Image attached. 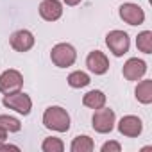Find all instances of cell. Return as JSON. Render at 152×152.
Here are the masks:
<instances>
[{
	"mask_svg": "<svg viewBox=\"0 0 152 152\" xmlns=\"http://www.w3.org/2000/svg\"><path fill=\"white\" fill-rule=\"evenodd\" d=\"M124 77L127 79V81H138V79H141L143 75H145V72H147V64H145V61H141V59H138V57H131L125 64H124Z\"/></svg>",
	"mask_w": 152,
	"mask_h": 152,
	"instance_id": "cell-10",
	"label": "cell"
},
{
	"mask_svg": "<svg viewBox=\"0 0 152 152\" xmlns=\"http://www.w3.org/2000/svg\"><path fill=\"white\" fill-rule=\"evenodd\" d=\"M106 45L109 47V50H111L116 57H122L124 54L129 52L131 39H129L127 32H124V31H111V32L106 36Z\"/></svg>",
	"mask_w": 152,
	"mask_h": 152,
	"instance_id": "cell-3",
	"label": "cell"
},
{
	"mask_svg": "<svg viewBox=\"0 0 152 152\" xmlns=\"http://www.w3.org/2000/svg\"><path fill=\"white\" fill-rule=\"evenodd\" d=\"M0 150H18V147H15V145H0Z\"/></svg>",
	"mask_w": 152,
	"mask_h": 152,
	"instance_id": "cell-21",
	"label": "cell"
},
{
	"mask_svg": "<svg viewBox=\"0 0 152 152\" xmlns=\"http://www.w3.org/2000/svg\"><path fill=\"white\" fill-rule=\"evenodd\" d=\"M120 18L129 25H141L145 22V13L138 4H124L120 6Z\"/></svg>",
	"mask_w": 152,
	"mask_h": 152,
	"instance_id": "cell-7",
	"label": "cell"
},
{
	"mask_svg": "<svg viewBox=\"0 0 152 152\" xmlns=\"http://www.w3.org/2000/svg\"><path fill=\"white\" fill-rule=\"evenodd\" d=\"M134 93H136V99H138L141 104H150V102H152V81H150V79L141 81V83L136 86Z\"/></svg>",
	"mask_w": 152,
	"mask_h": 152,
	"instance_id": "cell-14",
	"label": "cell"
},
{
	"mask_svg": "<svg viewBox=\"0 0 152 152\" xmlns=\"http://www.w3.org/2000/svg\"><path fill=\"white\" fill-rule=\"evenodd\" d=\"M22 86H23V77L18 70H6L0 75V91L4 95L16 93L22 90Z\"/></svg>",
	"mask_w": 152,
	"mask_h": 152,
	"instance_id": "cell-5",
	"label": "cell"
},
{
	"mask_svg": "<svg viewBox=\"0 0 152 152\" xmlns=\"http://www.w3.org/2000/svg\"><path fill=\"white\" fill-rule=\"evenodd\" d=\"M91 122H93L91 125H93V129H95L97 132L107 134V132H111L113 127H115V111H113V109H104V107H100V109L95 111Z\"/></svg>",
	"mask_w": 152,
	"mask_h": 152,
	"instance_id": "cell-6",
	"label": "cell"
},
{
	"mask_svg": "<svg viewBox=\"0 0 152 152\" xmlns=\"http://www.w3.org/2000/svg\"><path fill=\"white\" fill-rule=\"evenodd\" d=\"M39 15L47 22H56L63 15V6L59 0H43L39 4Z\"/></svg>",
	"mask_w": 152,
	"mask_h": 152,
	"instance_id": "cell-11",
	"label": "cell"
},
{
	"mask_svg": "<svg viewBox=\"0 0 152 152\" xmlns=\"http://www.w3.org/2000/svg\"><path fill=\"white\" fill-rule=\"evenodd\" d=\"M83 104L90 109H100L106 106V95L100 90H91L83 97Z\"/></svg>",
	"mask_w": 152,
	"mask_h": 152,
	"instance_id": "cell-13",
	"label": "cell"
},
{
	"mask_svg": "<svg viewBox=\"0 0 152 152\" xmlns=\"http://www.w3.org/2000/svg\"><path fill=\"white\" fill-rule=\"evenodd\" d=\"M91 81H90V75L88 73H84V72H72L70 75H68V84L72 86V88H84V86H88Z\"/></svg>",
	"mask_w": 152,
	"mask_h": 152,
	"instance_id": "cell-17",
	"label": "cell"
},
{
	"mask_svg": "<svg viewBox=\"0 0 152 152\" xmlns=\"http://www.w3.org/2000/svg\"><path fill=\"white\" fill-rule=\"evenodd\" d=\"M86 66L90 68V72H93L95 75H104L109 70V59L106 57L104 52L100 50H93L88 54L86 57Z\"/></svg>",
	"mask_w": 152,
	"mask_h": 152,
	"instance_id": "cell-8",
	"label": "cell"
},
{
	"mask_svg": "<svg viewBox=\"0 0 152 152\" xmlns=\"http://www.w3.org/2000/svg\"><path fill=\"white\" fill-rule=\"evenodd\" d=\"M63 2L66 6H77V4H81V0H63Z\"/></svg>",
	"mask_w": 152,
	"mask_h": 152,
	"instance_id": "cell-23",
	"label": "cell"
},
{
	"mask_svg": "<svg viewBox=\"0 0 152 152\" xmlns=\"http://www.w3.org/2000/svg\"><path fill=\"white\" fill-rule=\"evenodd\" d=\"M43 124L47 129H52L57 132H66L70 129V115L66 113V109H63L59 106H52V107L45 109Z\"/></svg>",
	"mask_w": 152,
	"mask_h": 152,
	"instance_id": "cell-1",
	"label": "cell"
},
{
	"mask_svg": "<svg viewBox=\"0 0 152 152\" xmlns=\"http://www.w3.org/2000/svg\"><path fill=\"white\" fill-rule=\"evenodd\" d=\"M6 140H7V132H6L4 129H0V145H2Z\"/></svg>",
	"mask_w": 152,
	"mask_h": 152,
	"instance_id": "cell-22",
	"label": "cell"
},
{
	"mask_svg": "<svg viewBox=\"0 0 152 152\" xmlns=\"http://www.w3.org/2000/svg\"><path fill=\"white\" fill-rule=\"evenodd\" d=\"M72 152H91L95 148V143L90 136L83 134V136H75L72 141Z\"/></svg>",
	"mask_w": 152,
	"mask_h": 152,
	"instance_id": "cell-15",
	"label": "cell"
},
{
	"mask_svg": "<svg viewBox=\"0 0 152 152\" xmlns=\"http://www.w3.org/2000/svg\"><path fill=\"white\" fill-rule=\"evenodd\" d=\"M120 150H122V147L118 141H107L102 145V152H120Z\"/></svg>",
	"mask_w": 152,
	"mask_h": 152,
	"instance_id": "cell-20",
	"label": "cell"
},
{
	"mask_svg": "<svg viewBox=\"0 0 152 152\" xmlns=\"http://www.w3.org/2000/svg\"><path fill=\"white\" fill-rule=\"evenodd\" d=\"M41 148H43V152H63L64 150V143L59 138H45Z\"/></svg>",
	"mask_w": 152,
	"mask_h": 152,
	"instance_id": "cell-19",
	"label": "cell"
},
{
	"mask_svg": "<svg viewBox=\"0 0 152 152\" xmlns=\"http://www.w3.org/2000/svg\"><path fill=\"white\" fill-rule=\"evenodd\" d=\"M0 129H4L6 132H18L22 129V124L18 118L9 116V115H0Z\"/></svg>",
	"mask_w": 152,
	"mask_h": 152,
	"instance_id": "cell-18",
	"label": "cell"
},
{
	"mask_svg": "<svg viewBox=\"0 0 152 152\" xmlns=\"http://www.w3.org/2000/svg\"><path fill=\"white\" fill-rule=\"evenodd\" d=\"M11 47L16 50V52H27L34 47V36L32 32L22 29V31H16L13 36H11Z\"/></svg>",
	"mask_w": 152,
	"mask_h": 152,
	"instance_id": "cell-12",
	"label": "cell"
},
{
	"mask_svg": "<svg viewBox=\"0 0 152 152\" xmlns=\"http://www.w3.org/2000/svg\"><path fill=\"white\" fill-rule=\"evenodd\" d=\"M118 131H120V134H124V136H127V138H136V136L141 134L143 124H141V120H140L138 116L127 115V116H124V118L118 122Z\"/></svg>",
	"mask_w": 152,
	"mask_h": 152,
	"instance_id": "cell-9",
	"label": "cell"
},
{
	"mask_svg": "<svg viewBox=\"0 0 152 152\" xmlns=\"http://www.w3.org/2000/svg\"><path fill=\"white\" fill-rule=\"evenodd\" d=\"M4 106L9 107V109H15L16 113L20 115H29L31 109H32V100L29 95L22 93V91H16V93H9L4 97Z\"/></svg>",
	"mask_w": 152,
	"mask_h": 152,
	"instance_id": "cell-4",
	"label": "cell"
},
{
	"mask_svg": "<svg viewBox=\"0 0 152 152\" xmlns=\"http://www.w3.org/2000/svg\"><path fill=\"white\" fill-rule=\"evenodd\" d=\"M136 47L143 54H152V32L150 31L140 32L138 38H136Z\"/></svg>",
	"mask_w": 152,
	"mask_h": 152,
	"instance_id": "cell-16",
	"label": "cell"
},
{
	"mask_svg": "<svg viewBox=\"0 0 152 152\" xmlns=\"http://www.w3.org/2000/svg\"><path fill=\"white\" fill-rule=\"evenodd\" d=\"M50 59L56 66L59 68H68L75 63V59H77V52H75V48L70 45V43H57L52 52H50Z\"/></svg>",
	"mask_w": 152,
	"mask_h": 152,
	"instance_id": "cell-2",
	"label": "cell"
}]
</instances>
